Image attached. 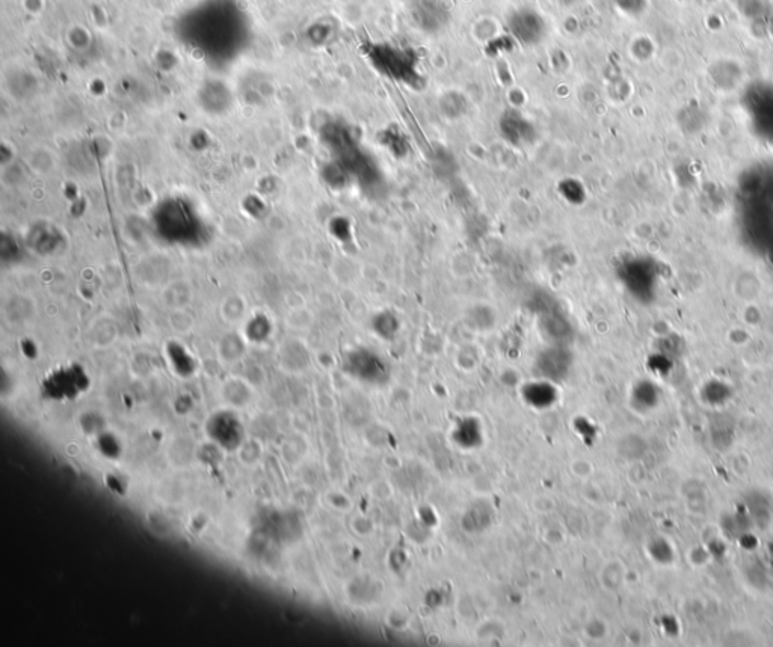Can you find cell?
<instances>
[{
	"mask_svg": "<svg viewBox=\"0 0 773 647\" xmlns=\"http://www.w3.org/2000/svg\"><path fill=\"white\" fill-rule=\"evenodd\" d=\"M559 193L568 204L580 206L586 199V191L579 180L565 178L559 183Z\"/></svg>",
	"mask_w": 773,
	"mask_h": 647,
	"instance_id": "obj_7",
	"label": "cell"
},
{
	"mask_svg": "<svg viewBox=\"0 0 773 647\" xmlns=\"http://www.w3.org/2000/svg\"><path fill=\"white\" fill-rule=\"evenodd\" d=\"M352 365L355 368V373L359 378L367 380H382L387 374V367L382 363V359L378 355H373L370 352H363L355 355Z\"/></svg>",
	"mask_w": 773,
	"mask_h": 647,
	"instance_id": "obj_6",
	"label": "cell"
},
{
	"mask_svg": "<svg viewBox=\"0 0 773 647\" xmlns=\"http://www.w3.org/2000/svg\"><path fill=\"white\" fill-rule=\"evenodd\" d=\"M108 332H114L117 334V329L115 325L112 323V320L109 319H102V320H97L95 325H94V330H93V335H94V340L97 344H108L112 341V337H108Z\"/></svg>",
	"mask_w": 773,
	"mask_h": 647,
	"instance_id": "obj_11",
	"label": "cell"
},
{
	"mask_svg": "<svg viewBox=\"0 0 773 647\" xmlns=\"http://www.w3.org/2000/svg\"><path fill=\"white\" fill-rule=\"evenodd\" d=\"M571 365V358L567 350L560 347H553L545 350L538 359V367L541 373L549 379H560L568 373Z\"/></svg>",
	"mask_w": 773,
	"mask_h": 647,
	"instance_id": "obj_5",
	"label": "cell"
},
{
	"mask_svg": "<svg viewBox=\"0 0 773 647\" xmlns=\"http://www.w3.org/2000/svg\"><path fill=\"white\" fill-rule=\"evenodd\" d=\"M501 138L512 147H526L536 139L535 125L519 110H506L499 121Z\"/></svg>",
	"mask_w": 773,
	"mask_h": 647,
	"instance_id": "obj_4",
	"label": "cell"
},
{
	"mask_svg": "<svg viewBox=\"0 0 773 647\" xmlns=\"http://www.w3.org/2000/svg\"><path fill=\"white\" fill-rule=\"evenodd\" d=\"M526 397L529 402L534 403H551L554 398V389L550 383H532L526 388Z\"/></svg>",
	"mask_w": 773,
	"mask_h": 647,
	"instance_id": "obj_9",
	"label": "cell"
},
{
	"mask_svg": "<svg viewBox=\"0 0 773 647\" xmlns=\"http://www.w3.org/2000/svg\"><path fill=\"white\" fill-rule=\"evenodd\" d=\"M613 3L619 11L626 12L627 16H636L643 8V0H613Z\"/></svg>",
	"mask_w": 773,
	"mask_h": 647,
	"instance_id": "obj_13",
	"label": "cell"
},
{
	"mask_svg": "<svg viewBox=\"0 0 773 647\" xmlns=\"http://www.w3.org/2000/svg\"><path fill=\"white\" fill-rule=\"evenodd\" d=\"M180 296L185 297L186 300H189V297H191L189 285H187L186 282H182V281L169 285V287L167 289V295H165V299H167L168 305L176 306L177 310H182V306L185 305V302H183V299H180Z\"/></svg>",
	"mask_w": 773,
	"mask_h": 647,
	"instance_id": "obj_10",
	"label": "cell"
},
{
	"mask_svg": "<svg viewBox=\"0 0 773 647\" xmlns=\"http://www.w3.org/2000/svg\"><path fill=\"white\" fill-rule=\"evenodd\" d=\"M227 306L231 308V314L228 315L230 320H237L240 315H243L245 313V304H243V299L239 297V296H230L227 299Z\"/></svg>",
	"mask_w": 773,
	"mask_h": 647,
	"instance_id": "obj_14",
	"label": "cell"
},
{
	"mask_svg": "<svg viewBox=\"0 0 773 647\" xmlns=\"http://www.w3.org/2000/svg\"><path fill=\"white\" fill-rule=\"evenodd\" d=\"M409 14L416 27L426 34L440 32L450 19L442 0H414Z\"/></svg>",
	"mask_w": 773,
	"mask_h": 647,
	"instance_id": "obj_3",
	"label": "cell"
},
{
	"mask_svg": "<svg viewBox=\"0 0 773 647\" xmlns=\"http://www.w3.org/2000/svg\"><path fill=\"white\" fill-rule=\"evenodd\" d=\"M508 29L512 38L521 46H536L547 35L544 17L534 8L515 10L508 19Z\"/></svg>",
	"mask_w": 773,
	"mask_h": 647,
	"instance_id": "obj_2",
	"label": "cell"
},
{
	"mask_svg": "<svg viewBox=\"0 0 773 647\" xmlns=\"http://www.w3.org/2000/svg\"><path fill=\"white\" fill-rule=\"evenodd\" d=\"M367 59L381 76L397 84L417 88L422 82L417 53L409 47L378 42L367 49Z\"/></svg>",
	"mask_w": 773,
	"mask_h": 647,
	"instance_id": "obj_1",
	"label": "cell"
},
{
	"mask_svg": "<svg viewBox=\"0 0 773 647\" xmlns=\"http://www.w3.org/2000/svg\"><path fill=\"white\" fill-rule=\"evenodd\" d=\"M379 139H381L379 142H382V144L390 149V153L394 154L396 157L407 156L408 141L403 136V133L397 130L396 127H390V129L382 132Z\"/></svg>",
	"mask_w": 773,
	"mask_h": 647,
	"instance_id": "obj_8",
	"label": "cell"
},
{
	"mask_svg": "<svg viewBox=\"0 0 773 647\" xmlns=\"http://www.w3.org/2000/svg\"><path fill=\"white\" fill-rule=\"evenodd\" d=\"M374 323H377V326H378L377 329H378L379 335H384V337L394 335L396 328H397V320L392 313L379 314L377 320H374Z\"/></svg>",
	"mask_w": 773,
	"mask_h": 647,
	"instance_id": "obj_12",
	"label": "cell"
}]
</instances>
